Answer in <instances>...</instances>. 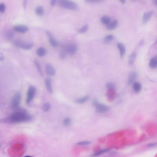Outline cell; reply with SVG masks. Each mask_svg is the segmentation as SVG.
Masks as SVG:
<instances>
[{
  "label": "cell",
  "mask_w": 157,
  "mask_h": 157,
  "mask_svg": "<svg viewBox=\"0 0 157 157\" xmlns=\"http://www.w3.org/2000/svg\"><path fill=\"white\" fill-rule=\"evenodd\" d=\"M32 117L24 109H17L11 115L2 120L6 123L18 124L29 122L31 120Z\"/></svg>",
  "instance_id": "6da1fadb"
},
{
  "label": "cell",
  "mask_w": 157,
  "mask_h": 157,
  "mask_svg": "<svg viewBox=\"0 0 157 157\" xmlns=\"http://www.w3.org/2000/svg\"><path fill=\"white\" fill-rule=\"evenodd\" d=\"M58 4L62 8L71 10H77L79 7L76 3L72 0H60L57 1Z\"/></svg>",
  "instance_id": "7a4b0ae2"
},
{
  "label": "cell",
  "mask_w": 157,
  "mask_h": 157,
  "mask_svg": "<svg viewBox=\"0 0 157 157\" xmlns=\"http://www.w3.org/2000/svg\"><path fill=\"white\" fill-rule=\"evenodd\" d=\"M93 105L96 108L97 113H105L109 111V107L106 105L99 103L96 100H94Z\"/></svg>",
  "instance_id": "3957f363"
},
{
  "label": "cell",
  "mask_w": 157,
  "mask_h": 157,
  "mask_svg": "<svg viewBox=\"0 0 157 157\" xmlns=\"http://www.w3.org/2000/svg\"><path fill=\"white\" fill-rule=\"evenodd\" d=\"M67 54L70 55H73L77 51L78 46L75 43H69L64 45L62 48Z\"/></svg>",
  "instance_id": "277c9868"
},
{
  "label": "cell",
  "mask_w": 157,
  "mask_h": 157,
  "mask_svg": "<svg viewBox=\"0 0 157 157\" xmlns=\"http://www.w3.org/2000/svg\"><path fill=\"white\" fill-rule=\"evenodd\" d=\"M14 45L17 47L24 50H29L33 47V44L28 42H24L20 40H16L13 42Z\"/></svg>",
  "instance_id": "5b68a950"
},
{
  "label": "cell",
  "mask_w": 157,
  "mask_h": 157,
  "mask_svg": "<svg viewBox=\"0 0 157 157\" xmlns=\"http://www.w3.org/2000/svg\"><path fill=\"white\" fill-rule=\"evenodd\" d=\"M21 100V94L20 92H17L14 95L11 102V107L13 109L16 110L18 109L20 105Z\"/></svg>",
  "instance_id": "8992f818"
},
{
  "label": "cell",
  "mask_w": 157,
  "mask_h": 157,
  "mask_svg": "<svg viewBox=\"0 0 157 157\" xmlns=\"http://www.w3.org/2000/svg\"><path fill=\"white\" fill-rule=\"evenodd\" d=\"M36 93V89L33 86H31L29 88V89L27 93V97L25 100L26 104H29L33 100L35 94Z\"/></svg>",
  "instance_id": "52a82bcc"
},
{
  "label": "cell",
  "mask_w": 157,
  "mask_h": 157,
  "mask_svg": "<svg viewBox=\"0 0 157 157\" xmlns=\"http://www.w3.org/2000/svg\"><path fill=\"white\" fill-rule=\"evenodd\" d=\"M46 34L48 39V40H49L48 41L49 42L51 46H52V47L53 48L58 47L59 46L60 43L54 37L52 33L49 31H47L46 32Z\"/></svg>",
  "instance_id": "ba28073f"
},
{
  "label": "cell",
  "mask_w": 157,
  "mask_h": 157,
  "mask_svg": "<svg viewBox=\"0 0 157 157\" xmlns=\"http://www.w3.org/2000/svg\"><path fill=\"white\" fill-rule=\"evenodd\" d=\"M13 30L15 32L21 33H25L29 31V28L27 26L23 24H18L16 25L13 27Z\"/></svg>",
  "instance_id": "9c48e42d"
},
{
  "label": "cell",
  "mask_w": 157,
  "mask_h": 157,
  "mask_svg": "<svg viewBox=\"0 0 157 157\" xmlns=\"http://www.w3.org/2000/svg\"><path fill=\"white\" fill-rule=\"evenodd\" d=\"M137 77V73L136 72H131L128 76L127 81V84L129 85H131L135 83L136 78Z\"/></svg>",
  "instance_id": "30bf717a"
},
{
  "label": "cell",
  "mask_w": 157,
  "mask_h": 157,
  "mask_svg": "<svg viewBox=\"0 0 157 157\" xmlns=\"http://www.w3.org/2000/svg\"><path fill=\"white\" fill-rule=\"evenodd\" d=\"M153 14V11H150L145 12L143 14L142 17V23L143 24H146L150 20Z\"/></svg>",
  "instance_id": "8fae6325"
},
{
  "label": "cell",
  "mask_w": 157,
  "mask_h": 157,
  "mask_svg": "<svg viewBox=\"0 0 157 157\" xmlns=\"http://www.w3.org/2000/svg\"><path fill=\"white\" fill-rule=\"evenodd\" d=\"M117 47L119 51L120 57L121 58H123L125 57L126 52L125 46L123 43L119 42L117 44Z\"/></svg>",
  "instance_id": "7c38bea8"
},
{
  "label": "cell",
  "mask_w": 157,
  "mask_h": 157,
  "mask_svg": "<svg viewBox=\"0 0 157 157\" xmlns=\"http://www.w3.org/2000/svg\"><path fill=\"white\" fill-rule=\"evenodd\" d=\"M46 72L49 76H53L55 74L56 71L51 64H48L46 66Z\"/></svg>",
  "instance_id": "4fadbf2b"
},
{
  "label": "cell",
  "mask_w": 157,
  "mask_h": 157,
  "mask_svg": "<svg viewBox=\"0 0 157 157\" xmlns=\"http://www.w3.org/2000/svg\"><path fill=\"white\" fill-rule=\"evenodd\" d=\"M45 86H46V89L48 91L49 93L52 94L53 92V89H52V82H51V79L49 78L46 79L45 81Z\"/></svg>",
  "instance_id": "5bb4252c"
},
{
  "label": "cell",
  "mask_w": 157,
  "mask_h": 157,
  "mask_svg": "<svg viewBox=\"0 0 157 157\" xmlns=\"http://www.w3.org/2000/svg\"><path fill=\"white\" fill-rule=\"evenodd\" d=\"M117 25H118V22L117 20H115L112 22H111L106 26V28L108 30L112 31L116 29L117 26Z\"/></svg>",
  "instance_id": "9a60e30c"
},
{
  "label": "cell",
  "mask_w": 157,
  "mask_h": 157,
  "mask_svg": "<svg viewBox=\"0 0 157 157\" xmlns=\"http://www.w3.org/2000/svg\"><path fill=\"white\" fill-rule=\"evenodd\" d=\"M133 89L136 93H139L142 89L141 84L139 82H135L133 84Z\"/></svg>",
  "instance_id": "2e32d148"
},
{
  "label": "cell",
  "mask_w": 157,
  "mask_h": 157,
  "mask_svg": "<svg viewBox=\"0 0 157 157\" xmlns=\"http://www.w3.org/2000/svg\"><path fill=\"white\" fill-rule=\"evenodd\" d=\"M36 53L39 57H42L46 55L47 53V50L43 47H40L36 50Z\"/></svg>",
  "instance_id": "e0dca14e"
},
{
  "label": "cell",
  "mask_w": 157,
  "mask_h": 157,
  "mask_svg": "<svg viewBox=\"0 0 157 157\" xmlns=\"http://www.w3.org/2000/svg\"><path fill=\"white\" fill-rule=\"evenodd\" d=\"M101 22L103 24L107 26L111 22V19L109 16L104 15L101 17Z\"/></svg>",
  "instance_id": "ac0fdd59"
},
{
  "label": "cell",
  "mask_w": 157,
  "mask_h": 157,
  "mask_svg": "<svg viewBox=\"0 0 157 157\" xmlns=\"http://www.w3.org/2000/svg\"><path fill=\"white\" fill-rule=\"evenodd\" d=\"M149 67L152 69H155L157 67V57L155 56L153 57L150 60L149 62Z\"/></svg>",
  "instance_id": "d6986e66"
},
{
  "label": "cell",
  "mask_w": 157,
  "mask_h": 157,
  "mask_svg": "<svg viewBox=\"0 0 157 157\" xmlns=\"http://www.w3.org/2000/svg\"><path fill=\"white\" fill-rule=\"evenodd\" d=\"M89 99V96L88 95L84 96L83 97L78 98L76 100L75 102L78 104H83L87 102Z\"/></svg>",
  "instance_id": "ffe728a7"
},
{
  "label": "cell",
  "mask_w": 157,
  "mask_h": 157,
  "mask_svg": "<svg viewBox=\"0 0 157 157\" xmlns=\"http://www.w3.org/2000/svg\"><path fill=\"white\" fill-rule=\"evenodd\" d=\"M136 52H132L129 55V60H128V63L130 65H132L134 64L135 62V61L136 60Z\"/></svg>",
  "instance_id": "44dd1931"
},
{
  "label": "cell",
  "mask_w": 157,
  "mask_h": 157,
  "mask_svg": "<svg viewBox=\"0 0 157 157\" xmlns=\"http://www.w3.org/2000/svg\"><path fill=\"white\" fill-rule=\"evenodd\" d=\"M34 63H35V64L36 66V69L37 70V71L40 74V75L41 76H43V72H42L41 65L40 64V63L39 62V61L37 60H35V61H34Z\"/></svg>",
  "instance_id": "7402d4cb"
},
{
  "label": "cell",
  "mask_w": 157,
  "mask_h": 157,
  "mask_svg": "<svg viewBox=\"0 0 157 157\" xmlns=\"http://www.w3.org/2000/svg\"><path fill=\"white\" fill-rule=\"evenodd\" d=\"M114 36L112 35V34H109V35H108L107 36H106L104 37V42L105 43H110L111 42H112L113 39H114Z\"/></svg>",
  "instance_id": "603a6c76"
},
{
  "label": "cell",
  "mask_w": 157,
  "mask_h": 157,
  "mask_svg": "<svg viewBox=\"0 0 157 157\" xmlns=\"http://www.w3.org/2000/svg\"><path fill=\"white\" fill-rule=\"evenodd\" d=\"M35 12L37 15L39 16H42L43 15L44 13V10L42 6H38L36 8Z\"/></svg>",
  "instance_id": "cb8c5ba5"
},
{
  "label": "cell",
  "mask_w": 157,
  "mask_h": 157,
  "mask_svg": "<svg viewBox=\"0 0 157 157\" xmlns=\"http://www.w3.org/2000/svg\"><path fill=\"white\" fill-rule=\"evenodd\" d=\"M109 151H110V149H102V150H101V151H99V152L95 153L94 154H93L92 155V157H95L99 156L101 155L102 154H103L104 153H106L108 152Z\"/></svg>",
  "instance_id": "d4e9b609"
},
{
  "label": "cell",
  "mask_w": 157,
  "mask_h": 157,
  "mask_svg": "<svg viewBox=\"0 0 157 157\" xmlns=\"http://www.w3.org/2000/svg\"><path fill=\"white\" fill-rule=\"evenodd\" d=\"M106 88L108 90H114L116 89L115 84L112 82H108L106 84Z\"/></svg>",
  "instance_id": "484cf974"
},
{
  "label": "cell",
  "mask_w": 157,
  "mask_h": 157,
  "mask_svg": "<svg viewBox=\"0 0 157 157\" xmlns=\"http://www.w3.org/2000/svg\"><path fill=\"white\" fill-rule=\"evenodd\" d=\"M89 29V26L87 24H85L83 25L82 27H81L80 28H79L78 30V32L79 33L81 34H84V33L88 31Z\"/></svg>",
  "instance_id": "4316f807"
},
{
  "label": "cell",
  "mask_w": 157,
  "mask_h": 157,
  "mask_svg": "<svg viewBox=\"0 0 157 157\" xmlns=\"http://www.w3.org/2000/svg\"><path fill=\"white\" fill-rule=\"evenodd\" d=\"M42 108L44 112H47L49 111L51 108V104L49 102H46L43 104Z\"/></svg>",
  "instance_id": "83f0119b"
},
{
  "label": "cell",
  "mask_w": 157,
  "mask_h": 157,
  "mask_svg": "<svg viewBox=\"0 0 157 157\" xmlns=\"http://www.w3.org/2000/svg\"><path fill=\"white\" fill-rule=\"evenodd\" d=\"M71 122L72 121L70 117H66L63 120V124L66 126L70 125L71 124Z\"/></svg>",
  "instance_id": "f1b7e54d"
},
{
  "label": "cell",
  "mask_w": 157,
  "mask_h": 157,
  "mask_svg": "<svg viewBox=\"0 0 157 157\" xmlns=\"http://www.w3.org/2000/svg\"><path fill=\"white\" fill-rule=\"evenodd\" d=\"M67 55V54L66 52L63 49H62L61 51H60V59H62V60L65 59L66 58Z\"/></svg>",
  "instance_id": "f546056e"
},
{
  "label": "cell",
  "mask_w": 157,
  "mask_h": 157,
  "mask_svg": "<svg viewBox=\"0 0 157 157\" xmlns=\"http://www.w3.org/2000/svg\"><path fill=\"white\" fill-rule=\"evenodd\" d=\"M91 143V142L89 141H83L78 142L76 143V144L78 146H85V145H88Z\"/></svg>",
  "instance_id": "4dcf8cb0"
},
{
  "label": "cell",
  "mask_w": 157,
  "mask_h": 157,
  "mask_svg": "<svg viewBox=\"0 0 157 157\" xmlns=\"http://www.w3.org/2000/svg\"><path fill=\"white\" fill-rule=\"evenodd\" d=\"M13 32L11 31H8L6 33V36L8 39H11L13 37Z\"/></svg>",
  "instance_id": "1f68e13d"
},
{
  "label": "cell",
  "mask_w": 157,
  "mask_h": 157,
  "mask_svg": "<svg viewBox=\"0 0 157 157\" xmlns=\"http://www.w3.org/2000/svg\"><path fill=\"white\" fill-rule=\"evenodd\" d=\"M6 9V7L5 4L4 3H0V12L3 13L5 12Z\"/></svg>",
  "instance_id": "d6a6232c"
},
{
  "label": "cell",
  "mask_w": 157,
  "mask_h": 157,
  "mask_svg": "<svg viewBox=\"0 0 157 157\" xmlns=\"http://www.w3.org/2000/svg\"><path fill=\"white\" fill-rule=\"evenodd\" d=\"M86 2L89 4H96V3H99L100 2H101V1L99 0H87Z\"/></svg>",
  "instance_id": "836d02e7"
},
{
  "label": "cell",
  "mask_w": 157,
  "mask_h": 157,
  "mask_svg": "<svg viewBox=\"0 0 157 157\" xmlns=\"http://www.w3.org/2000/svg\"><path fill=\"white\" fill-rule=\"evenodd\" d=\"M57 2V1L56 0H52L50 2V3H51V5L52 6H53L56 4Z\"/></svg>",
  "instance_id": "e575fe53"
},
{
  "label": "cell",
  "mask_w": 157,
  "mask_h": 157,
  "mask_svg": "<svg viewBox=\"0 0 157 157\" xmlns=\"http://www.w3.org/2000/svg\"><path fill=\"white\" fill-rule=\"evenodd\" d=\"M156 146V143H150L149 144H148V146L149 147H155Z\"/></svg>",
  "instance_id": "d590c367"
},
{
  "label": "cell",
  "mask_w": 157,
  "mask_h": 157,
  "mask_svg": "<svg viewBox=\"0 0 157 157\" xmlns=\"http://www.w3.org/2000/svg\"><path fill=\"white\" fill-rule=\"evenodd\" d=\"M120 2L122 4H125L126 2V0H120Z\"/></svg>",
  "instance_id": "8d00e7d4"
},
{
  "label": "cell",
  "mask_w": 157,
  "mask_h": 157,
  "mask_svg": "<svg viewBox=\"0 0 157 157\" xmlns=\"http://www.w3.org/2000/svg\"><path fill=\"white\" fill-rule=\"evenodd\" d=\"M154 4L156 5V6H157V0H154Z\"/></svg>",
  "instance_id": "74e56055"
},
{
  "label": "cell",
  "mask_w": 157,
  "mask_h": 157,
  "mask_svg": "<svg viewBox=\"0 0 157 157\" xmlns=\"http://www.w3.org/2000/svg\"><path fill=\"white\" fill-rule=\"evenodd\" d=\"M32 157V156H25V157Z\"/></svg>",
  "instance_id": "f35d334b"
}]
</instances>
